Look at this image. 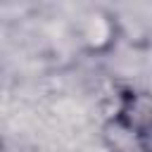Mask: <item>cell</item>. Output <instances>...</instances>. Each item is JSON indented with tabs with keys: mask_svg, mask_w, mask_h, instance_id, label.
<instances>
[{
	"mask_svg": "<svg viewBox=\"0 0 152 152\" xmlns=\"http://www.w3.org/2000/svg\"><path fill=\"white\" fill-rule=\"evenodd\" d=\"M76 40L81 43V48L90 55H104L116 45L119 38V21L109 10L102 7H90L86 10L76 26Z\"/></svg>",
	"mask_w": 152,
	"mask_h": 152,
	"instance_id": "1",
	"label": "cell"
},
{
	"mask_svg": "<svg viewBox=\"0 0 152 152\" xmlns=\"http://www.w3.org/2000/svg\"><path fill=\"white\" fill-rule=\"evenodd\" d=\"M114 119L126 128L140 133L152 140V95L145 90L126 88L119 93V104L114 109Z\"/></svg>",
	"mask_w": 152,
	"mask_h": 152,
	"instance_id": "2",
	"label": "cell"
},
{
	"mask_svg": "<svg viewBox=\"0 0 152 152\" xmlns=\"http://www.w3.org/2000/svg\"><path fill=\"white\" fill-rule=\"evenodd\" d=\"M102 142L109 152H152V140L126 128L114 116L102 126Z\"/></svg>",
	"mask_w": 152,
	"mask_h": 152,
	"instance_id": "3",
	"label": "cell"
}]
</instances>
